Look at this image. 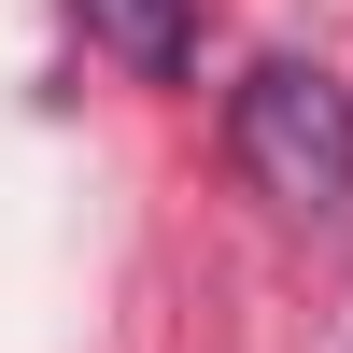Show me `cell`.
Wrapping results in <instances>:
<instances>
[{
	"label": "cell",
	"mask_w": 353,
	"mask_h": 353,
	"mask_svg": "<svg viewBox=\"0 0 353 353\" xmlns=\"http://www.w3.org/2000/svg\"><path fill=\"white\" fill-rule=\"evenodd\" d=\"M226 156L269 212H353V85L325 57H254L241 99H226Z\"/></svg>",
	"instance_id": "1"
},
{
	"label": "cell",
	"mask_w": 353,
	"mask_h": 353,
	"mask_svg": "<svg viewBox=\"0 0 353 353\" xmlns=\"http://www.w3.org/2000/svg\"><path fill=\"white\" fill-rule=\"evenodd\" d=\"M71 14H85V43H99L113 71H141V85L198 71V0H71Z\"/></svg>",
	"instance_id": "2"
}]
</instances>
